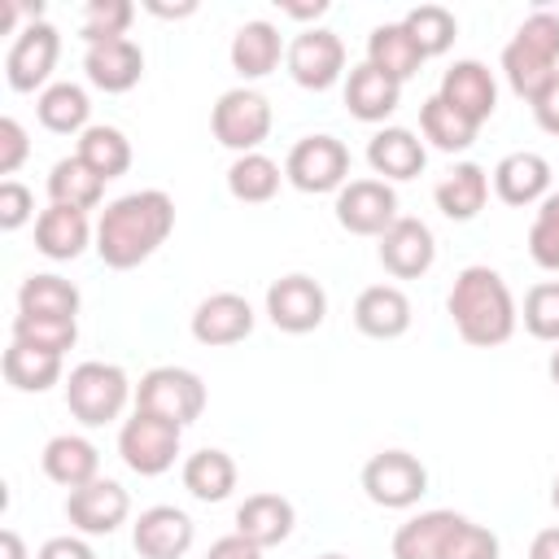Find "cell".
<instances>
[{"label": "cell", "mask_w": 559, "mask_h": 559, "mask_svg": "<svg viewBox=\"0 0 559 559\" xmlns=\"http://www.w3.org/2000/svg\"><path fill=\"white\" fill-rule=\"evenodd\" d=\"M175 231V201L162 188H140L127 197H114L96 218V258L109 271H131L148 262L166 236Z\"/></svg>", "instance_id": "obj_1"}, {"label": "cell", "mask_w": 559, "mask_h": 559, "mask_svg": "<svg viewBox=\"0 0 559 559\" xmlns=\"http://www.w3.org/2000/svg\"><path fill=\"white\" fill-rule=\"evenodd\" d=\"M445 314L472 349L507 345L515 336V323H520V310H515L507 280L485 262H472L454 275V284L445 293Z\"/></svg>", "instance_id": "obj_2"}, {"label": "cell", "mask_w": 559, "mask_h": 559, "mask_svg": "<svg viewBox=\"0 0 559 559\" xmlns=\"http://www.w3.org/2000/svg\"><path fill=\"white\" fill-rule=\"evenodd\" d=\"M555 74H559V13L537 9L515 26L511 44L502 48V79L520 100L533 105Z\"/></svg>", "instance_id": "obj_3"}, {"label": "cell", "mask_w": 559, "mask_h": 559, "mask_svg": "<svg viewBox=\"0 0 559 559\" xmlns=\"http://www.w3.org/2000/svg\"><path fill=\"white\" fill-rule=\"evenodd\" d=\"M127 402H135V384L127 380V371L118 362H100L87 358L79 367H70L66 376V406L83 428H105L114 419H122Z\"/></svg>", "instance_id": "obj_4"}, {"label": "cell", "mask_w": 559, "mask_h": 559, "mask_svg": "<svg viewBox=\"0 0 559 559\" xmlns=\"http://www.w3.org/2000/svg\"><path fill=\"white\" fill-rule=\"evenodd\" d=\"M271 122H275L271 100H266L258 87H249V83L227 87V92L214 100V109H210V131H214V140H218L223 148H231L236 157H240V153H262V140L271 135Z\"/></svg>", "instance_id": "obj_5"}, {"label": "cell", "mask_w": 559, "mask_h": 559, "mask_svg": "<svg viewBox=\"0 0 559 559\" xmlns=\"http://www.w3.org/2000/svg\"><path fill=\"white\" fill-rule=\"evenodd\" d=\"M135 411H148V415H162L179 428L197 424L201 411H205V380L188 367H148L135 384Z\"/></svg>", "instance_id": "obj_6"}, {"label": "cell", "mask_w": 559, "mask_h": 559, "mask_svg": "<svg viewBox=\"0 0 559 559\" xmlns=\"http://www.w3.org/2000/svg\"><path fill=\"white\" fill-rule=\"evenodd\" d=\"M284 179L297 188V192H341L349 183V148L345 140L319 131V135H301L288 157H284Z\"/></svg>", "instance_id": "obj_7"}, {"label": "cell", "mask_w": 559, "mask_h": 559, "mask_svg": "<svg viewBox=\"0 0 559 559\" xmlns=\"http://www.w3.org/2000/svg\"><path fill=\"white\" fill-rule=\"evenodd\" d=\"M179 441H183L179 424L148 415V411H131V419H122V428H118V459L135 476H162L175 467Z\"/></svg>", "instance_id": "obj_8"}, {"label": "cell", "mask_w": 559, "mask_h": 559, "mask_svg": "<svg viewBox=\"0 0 559 559\" xmlns=\"http://www.w3.org/2000/svg\"><path fill=\"white\" fill-rule=\"evenodd\" d=\"M362 493L384 511H406L428 493V467L411 450H380L362 463Z\"/></svg>", "instance_id": "obj_9"}, {"label": "cell", "mask_w": 559, "mask_h": 559, "mask_svg": "<svg viewBox=\"0 0 559 559\" xmlns=\"http://www.w3.org/2000/svg\"><path fill=\"white\" fill-rule=\"evenodd\" d=\"M284 66H288L293 83L306 87V92H328L349 74L345 70V44L328 26H306L301 35H293L288 52H284Z\"/></svg>", "instance_id": "obj_10"}, {"label": "cell", "mask_w": 559, "mask_h": 559, "mask_svg": "<svg viewBox=\"0 0 559 559\" xmlns=\"http://www.w3.org/2000/svg\"><path fill=\"white\" fill-rule=\"evenodd\" d=\"M57 57H61V31L52 22H26L17 31V39L9 44L4 52V79L13 92H44L52 70H57Z\"/></svg>", "instance_id": "obj_11"}, {"label": "cell", "mask_w": 559, "mask_h": 559, "mask_svg": "<svg viewBox=\"0 0 559 559\" xmlns=\"http://www.w3.org/2000/svg\"><path fill=\"white\" fill-rule=\"evenodd\" d=\"M266 319L280 332H288V336L314 332L328 319V293H323V284L314 275H306V271H293V275L271 280V288H266Z\"/></svg>", "instance_id": "obj_12"}, {"label": "cell", "mask_w": 559, "mask_h": 559, "mask_svg": "<svg viewBox=\"0 0 559 559\" xmlns=\"http://www.w3.org/2000/svg\"><path fill=\"white\" fill-rule=\"evenodd\" d=\"M336 223L349 231V236H384L402 214H397V192L393 183L384 179H349L341 192H336Z\"/></svg>", "instance_id": "obj_13"}, {"label": "cell", "mask_w": 559, "mask_h": 559, "mask_svg": "<svg viewBox=\"0 0 559 559\" xmlns=\"http://www.w3.org/2000/svg\"><path fill=\"white\" fill-rule=\"evenodd\" d=\"M127 515H131V493L109 476H96L92 485L66 493V520L83 537H109L118 533V524H127Z\"/></svg>", "instance_id": "obj_14"}, {"label": "cell", "mask_w": 559, "mask_h": 559, "mask_svg": "<svg viewBox=\"0 0 559 559\" xmlns=\"http://www.w3.org/2000/svg\"><path fill=\"white\" fill-rule=\"evenodd\" d=\"M197 542V524L183 507H170V502H157V507H144L131 524V546L140 559H183Z\"/></svg>", "instance_id": "obj_15"}, {"label": "cell", "mask_w": 559, "mask_h": 559, "mask_svg": "<svg viewBox=\"0 0 559 559\" xmlns=\"http://www.w3.org/2000/svg\"><path fill=\"white\" fill-rule=\"evenodd\" d=\"M437 96H441L454 114H463L472 127H485V122L493 118V109H498V79H493V70H489L485 61L463 57V61H454V66L441 74Z\"/></svg>", "instance_id": "obj_16"}, {"label": "cell", "mask_w": 559, "mask_h": 559, "mask_svg": "<svg viewBox=\"0 0 559 559\" xmlns=\"http://www.w3.org/2000/svg\"><path fill=\"white\" fill-rule=\"evenodd\" d=\"M380 266L393 275V280H419L432 271L437 262V236L424 218H411L402 214L384 236H380Z\"/></svg>", "instance_id": "obj_17"}, {"label": "cell", "mask_w": 559, "mask_h": 559, "mask_svg": "<svg viewBox=\"0 0 559 559\" xmlns=\"http://www.w3.org/2000/svg\"><path fill=\"white\" fill-rule=\"evenodd\" d=\"M258 314L240 293H210L205 301H197L192 310V341L223 349V345H240L253 332Z\"/></svg>", "instance_id": "obj_18"}, {"label": "cell", "mask_w": 559, "mask_h": 559, "mask_svg": "<svg viewBox=\"0 0 559 559\" xmlns=\"http://www.w3.org/2000/svg\"><path fill=\"white\" fill-rule=\"evenodd\" d=\"M463 520L467 515H459L450 507L419 511L406 524H397L389 550H393V559H445L450 546H454V537H459V528H463Z\"/></svg>", "instance_id": "obj_19"}, {"label": "cell", "mask_w": 559, "mask_h": 559, "mask_svg": "<svg viewBox=\"0 0 559 559\" xmlns=\"http://www.w3.org/2000/svg\"><path fill=\"white\" fill-rule=\"evenodd\" d=\"M367 166L376 179L384 183H406L415 175H424L428 166V148L411 127H380L367 140Z\"/></svg>", "instance_id": "obj_20"}, {"label": "cell", "mask_w": 559, "mask_h": 559, "mask_svg": "<svg viewBox=\"0 0 559 559\" xmlns=\"http://www.w3.org/2000/svg\"><path fill=\"white\" fill-rule=\"evenodd\" d=\"M489 183H493V192H498L502 205H515V210L542 205V201L550 197V162H546L542 153H533V148L507 153V157L493 166Z\"/></svg>", "instance_id": "obj_21"}, {"label": "cell", "mask_w": 559, "mask_h": 559, "mask_svg": "<svg viewBox=\"0 0 559 559\" xmlns=\"http://www.w3.org/2000/svg\"><path fill=\"white\" fill-rule=\"evenodd\" d=\"M83 74L96 92L122 96L144 79V48L135 39H109L83 52Z\"/></svg>", "instance_id": "obj_22"}, {"label": "cell", "mask_w": 559, "mask_h": 559, "mask_svg": "<svg viewBox=\"0 0 559 559\" xmlns=\"http://www.w3.org/2000/svg\"><path fill=\"white\" fill-rule=\"evenodd\" d=\"M411 297L397 288V284H371L358 293L354 301V328L371 341H397L411 332Z\"/></svg>", "instance_id": "obj_23"}, {"label": "cell", "mask_w": 559, "mask_h": 559, "mask_svg": "<svg viewBox=\"0 0 559 559\" xmlns=\"http://www.w3.org/2000/svg\"><path fill=\"white\" fill-rule=\"evenodd\" d=\"M284 52H288L284 35H280V26H275V22H266V17H253V22H245V26L231 35V48H227V57H231V70H236L245 83H253V79H266L271 70H280Z\"/></svg>", "instance_id": "obj_24"}, {"label": "cell", "mask_w": 559, "mask_h": 559, "mask_svg": "<svg viewBox=\"0 0 559 559\" xmlns=\"http://www.w3.org/2000/svg\"><path fill=\"white\" fill-rule=\"evenodd\" d=\"M39 463H44V476L52 485H61L66 493L70 489H83V485H92L100 476V450L83 432H57V437H48Z\"/></svg>", "instance_id": "obj_25"}, {"label": "cell", "mask_w": 559, "mask_h": 559, "mask_svg": "<svg viewBox=\"0 0 559 559\" xmlns=\"http://www.w3.org/2000/svg\"><path fill=\"white\" fill-rule=\"evenodd\" d=\"M87 245H96V227L83 210H66V205H48L35 218V249L52 262H74Z\"/></svg>", "instance_id": "obj_26"}, {"label": "cell", "mask_w": 559, "mask_h": 559, "mask_svg": "<svg viewBox=\"0 0 559 559\" xmlns=\"http://www.w3.org/2000/svg\"><path fill=\"white\" fill-rule=\"evenodd\" d=\"M293 524H297V511L284 493H249L240 507H236V533L262 550L280 546L293 537Z\"/></svg>", "instance_id": "obj_27"}, {"label": "cell", "mask_w": 559, "mask_h": 559, "mask_svg": "<svg viewBox=\"0 0 559 559\" xmlns=\"http://www.w3.org/2000/svg\"><path fill=\"white\" fill-rule=\"evenodd\" d=\"M432 201L450 223H472L489 201V170L476 162H454L432 188Z\"/></svg>", "instance_id": "obj_28"}, {"label": "cell", "mask_w": 559, "mask_h": 559, "mask_svg": "<svg viewBox=\"0 0 559 559\" xmlns=\"http://www.w3.org/2000/svg\"><path fill=\"white\" fill-rule=\"evenodd\" d=\"M397 105H402V83H393L389 74H380L367 61L349 66V74H345V109H349V118L384 122Z\"/></svg>", "instance_id": "obj_29"}, {"label": "cell", "mask_w": 559, "mask_h": 559, "mask_svg": "<svg viewBox=\"0 0 559 559\" xmlns=\"http://www.w3.org/2000/svg\"><path fill=\"white\" fill-rule=\"evenodd\" d=\"M35 118L52 135H83L92 127V100H87V92L79 83L61 79V83H48L35 96Z\"/></svg>", "instance_id": "obj_30"}, {"label": "cell", "mask_w": 559, "mask_h": 559, "mask_svg": "<svg viewBox=\"0 0 559 559\" xmlns=\"http://www.w3.org/2000/svg\"><path fill=\"white\" fill-rule=\"evenodd\" d=\"M428 57L419 52V44L406 35L402 22H380L371 35H367V66H376L380 74H389L393 83H406L419 74Z\"/></svg>", "instance_id": "obj_31"}, {"label": "cell", "mask_w": 559, "mask_h": 559, "mask_svg": "<svg viewBox=\"0 0 559 559\" xmlns=\"http://www.w3.org/2000/svg\"><path fill=\"white\" fill-rule=\"evenodd\" d=\"M236 476H240L236 472V459L227 450H218V445H205V450H197V454L183 459V489L197 502H223V498H231Z\"/></svg>", "instance_id": "obj_32"}, {"label": "cell", "mask_w": 559, "mask_h": 559, "mask_svg": "<svg viewBox=\"0 0 559 559\" xmlns=\"http://www.w3.org/2000/svg\"><path fill=\"white\" fill-rule=\"evenodd\" d=\"M48 201L87 214V210H96V205L105 201V179H100L87 162H79V157L70 153V157L52 162V170H48Z\"/></svg>", "instance_id": "obj_33"}, {"label": "cell", "mask_w": 559, "mask_h": 559, "mask_svg": "<svg viewBox=\"0 0 559 559\" xmlns=\"http://www.w3.org/2000/svg\"><path fill=\"white\" fill-rule=\"evenodd\" d=\"M79 284L57 275V271H39L26 275L17 288V314H57V319H79Z\"/></svg>", "instance_id": "obj_34"}, {"label": "cell", "mask_w": 559, "mask_h": 559, "mask_svg": "<svg viewBox=\"0 0 559 559\" xmlns=\"http://www.w3.org/2000/svg\"><path fill=\"white\" fill-rule=\"evenodd\" d=\"M284 183V166L266 153H240L227 166V192L245 205H266Z\"/></svg>", "instance_id": "obj_35"}, {"label": "cell", "mask_w": 559, "mask_h": 559, "mask_svg": "<svg viewBox=\"0 0 559 559\" xmlns=\"http://www.w3.org/2000/svg\"><path fill=\"white\" fill-rule=\"evenodd\" d=\"M74 157L87 162V166L109 183V179H118V175L131 170V140H127L118 127H109V122H92V127L79 135Z\"/></svg>", "instance_id": "obj_36"}, {"label": "cell", "mask_w": 559, "mask_h": 559, "mask_svg": "<svg viewBox=\"0 0 559 559\" xmlns=\"http://www.w3.org/2000/svg\"><path fill=\"white\" fill-rule=\"evenodd\" d=\"M0 371L17 393H48L52 384H61V358L31 349V345H17V341L4 349Z\"/></svg>", "instance_id": "obj_37"}, {"label": "cell", "mask_w": 559, "mask_h": 559, "mask_svg": "<svg viewBox=\"0 0 559 559\" xmlns=\"http://www.w3.org/2000/svg\"><path fill=\"white\" fill-rule=\"evenodd\" d=\"M476 131H480V127H472L463 114H454L441 96H428V100L419 105V135H424L432 148H441V153H467V148L476 144Z\"/></svg>", "instance_id": "obj_38"}, {"label": "cell", "mask_w": 559, "mask_h": 559, "mask_svg": "<svg viewBox=\"0 0 559 559\" xmlns=\"http://www.w3.org/2000/svg\"><path fill=\"white\" fill-rule=\"evenodd\" d=\"M13 341L66 358L79 341V319H57V314H13Z\"/></svg>", "instance_id": "obj_39"}, {"label": "cell", "mask_w": 559, "mask_h": 559, "mask_svg": "<svg viewBox=\"0 0 559 559\" xmlns=\"http://www.w3.org/2000/svg\"><path fill=\"white\" fill-rule=\"evenodd\" d=\"M135 22V4L131 0H87L83 4V22H79V39L87 48L109 44V39H127Z\"/></svg>", "instance_id": "obj_40"}, {"label": "cell", "mask_w": 559, "mask_h": 559, "mask_svg": "<svg viewBox=\"0 0 559 559\" xmlns=\"http://www.w3.org/2000/svg\"><path fill=\"white\" fill-rule=\"evenodd\" d=\"M402 26H406V35L419 44L424 57H441V52H450V44H454V35H459L454 13L441 9V4H419V9H411V13L402 17Z\"/></svg>", "instance_id": "obj_41"}, {"label": "cell", "mask_w": 559, "mask_h": 559, "mask_svg": "<svg viewBox=\"0 0 559 559\" xmlns=\"http://www.w3.org/2000/svg\"><path fill=\"white\" fill-rule=\"evenodd\" d=\"M528 336L559 345V280H542L524 293V310H520Z\"/></svg>", "instance_id": "obj_42"}, {"label": "cell", "mask_w": 559, "mask_h": 559, "mask_svg": "<svg viewBox=\"0 0 559 559\" xmlns=\"http://www.w3.org/2000/svg\"><path fill=\"white\" fill-rule=\"evenodd\" d=\"M528 258L542 271H559V192H550L528 223Z\"/></svg>", "instance_id": "obj_43"}, {"label": "cell", "mask_w": 559, "mask_h": 559, "mask_svg": "<svg viewBox=\"0 0 559 559\" xmlns=\"http://www.w3.org/2000/svg\"><path fill=\"white\" fill-rule=\"evenodd\" d=\"M31 218H35V192L26 183H17V179H4L0 183V227L4 231H17Z\"/></svg>", "instance_id": "obj_44"}, {"label": "cell", "mask_w": 559, "mask_h": 559, "mask_svg": "<svg viewBox=\"0 0 559 559\" xmlns=\"http://www.w3.org/2000/svg\"><path fill=\"white\" fill-rule=\"evenodd\" d=\"M31 157V140H26V127L17 118H0V175H17L22 162Z\"/></svg>", "instance_id": "obj_45"}, {"label": "cell", "mask_w": 559, "mask_h": 559, "mask_svg": "<svg viewBox=\"0 0 559 559\" xmlns=\"http://www.w3.org/2000/svg\"><path fill=\"white\" fill-rule=\"evenodd\" d=\"M35 559H96V550H92L83 537L61 533V537H48V542L35 550Z\"/></svg>", "instance_id": "obj_46"}, {"label": "cell", "mask_w": 559, "mask_h": 559, "mask_svg": "<svg viewBox=\"0 0 559 559\" xmlns=\"http://www.w3.org/2000/svg\"><path fill=\"white\" fill-rule=\"evenodd\" d=\"M533 118H537V127H542L546 135H559V74H555L550 87L533 100Z\"/></svg>", "instance_id": "obj_47"}, {"label": "cell", "mask_w": 559, "mask_h": 559, "mask_svg": "<svg viewBox=\"0 0 559 559\" xmlns=\"http://www.w3.org/2000/svg\"><path fill=\"white\" fill-rule=\"evenodd\" d=\"M205 559H262V546L245 542L240 533H227V537H218V542L205 550Z\"/></svg>", "instance_id": "obj_48"}, {"label": "cell", "mask_w": 559, "mask_h": 559, "mask_svg": "<svg viewBox=\"0 0 559 559\" xmlns=\"http://www.w3.org/2000/svg\"><path fill=\"white\" fill-rule=\"evenodd\" d=\"M528 559H559V524L542 528V533L528 542Z\"/></svg>", "instance_id": "obj_49"}, {"label": "cell", "mask_w": 559, "mask_h": 559, "mask_svg": "<svg viewBox=\"0 0 559 559\" xmlns=\"http://www.w3.org/2000/svg\"><path fill=\"white\" fill-rule=\"evenodd\" d=\"M26 13L22 0H0V35H13L17 39V17Z\"/></svg>", "instance_id": "obj_50"}, {"label": "cell", "mask_w": 559, "mask_h": 559, "mask_svg": "<svg viewBox=\"0 0 559 559\" xmlns=\"http://www.w3.org/2000/svg\"><path fill=\"white\" fill-rule=\"evenodd\" d=\"M0 559H26V542L17 528H4L0 533Z\"/></svg>", "instance_id": "obj_51"}, {"label": "cell", "mask_w": 559, "mask_h": 559, "mask_svg": "<svg viewBox=\"0 0 559 559\" xmlns=\"http://www.w3.org/2000/svg\"><path fill=\"white\" fill-rule=\"evenodd\" d=\"M288 17H297V22H310V17H323L328 13V0H314V4H280Z\"/></svg>", "instance_id": "obj_52"}, {"label": "cell", "mask_w": 559, "mask_h": 559, "mask_svg": "<svg viewBox=\"0 0 559 559\" xmlns=\"http://www.w3.org/2000/svg\"><path fill=\"white\" fill-rule=\"evenodd\" d=\"M144 9H148V13H157V17H188V13H197V4H192V0H188V4H175V9H170V4H157V0H148Z\"/></svg>", "instance_id": "obj_53"}, {"label": "cell", "mask_w": 559, "mask_h": 559, "mask_svg": "<svg viewBox=\"0 0 559 559\" xmlns=\"http://www.w3.org/2000/svg\"><path fill=\"white\" fill-rule=\"evenodd\" d=\"M546 371H550V384L559 389V345H555V354H550V362H546Z\"/></svg>", "instance_id": "obj_54"}, {"label": "cell", "mask_w": 559, "mask_h": 559, "mask_svg": "<svg viewBox=\"0 0 559 559\" xmlns=\"http://www.w3.org/2000/svg\"><path fill=\"white\" fill-rule=\"evenodd\" d=\"M550 507L559 511V472H555V485H550Z\"/></svg>", "instance_id": "obj_55"}, {"label": "cell", "mask_w": 559, "mask_h": 559, "mask_svg": "<svg viewBox=\"0 0 559 559\" xmlns=\"http://www.w3.org/2000/svg\"><path fill=\"white\" fill-rule=\"evenodd\" d=\"M319 559H349V555H336V550H328V555H319Z\"/></svg>", "instance_id": "obj_56"}]
</instances>
